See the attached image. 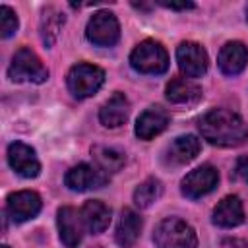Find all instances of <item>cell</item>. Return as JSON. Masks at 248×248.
<instances>
[{
  "label": "cell",
  "instance_id": "8fae6325",
  "mask_svg": "<svg viewBox=\"0 0 248 248\" xmlns=\"http://www.w3.org/2000/svg\"><path fill=\"white\" fill-rule=\"evenodd\" d=\"M8 163L23 178H35L41 170L35 149L23 141H14L8 145Z\"/></svg>",
  "mask_w": 248,
  "mask_h": 248
},
{
  "label": "cell",
  "instance_id": "e0dca14e",
  "mask_svg": "<svg viewBox=\"0 0 248 248\" xmlns=\"http://www.w3.org/2000/svg\"><path fill=\"white\" fill-rule=\"evenodd\" d=\"M244 221V209L238 196H227L223 198L215 209H213V223L223 229L238 227Z\"/></svg>",
  "mask_w": 248,
  "mask_h": 248
},
{
  "label": "cell",
  "instance_id": "d6986e66",
  "mask_svg": "<svg viewBox=\"0 0 248 248\" xmlns=\"http://www.w3.org/2000/svg\"><path fill=\"white\" fill-rule=\"evenodd\" d=\"M141 225H143L141 217L134 209H130V207L122 209L118 225H116V232H114L116 244L122 248H132L136 244L140 232H141Z\"/></svg>",
  "mask_w": 248,
  "mask_h": 248
},
{
  "label": "cell",
  "instance_id": "5b68a950",
  "mask_svg": "<svg viewBox=\"0 0 248 248\" xmlns=\"http://www.w3.org/2000/svg\"><path fill=\"white\" fill-rule=\"evenodd\" d=\"M66 81H68V89L74 97L87 99L101 89V85L105 81V72L95 64L79 62L70 68Z\"/></svg>",
  "mask_w": 248,
  "mask_h": 248
},
{
  "label": "cell",
  "instance_id": "d4e9b609",
  "mask_svg": "<svg viewBox=\"0 0 248 248\" xmlns=\"http://www.w3.org/2000/svg\"><path fill=\"white\" fill-rule=\"evenodd\" d=\"M234 174L244 180L248 184V155H242L238 161H236V167H234Z\"/></svg>",
  "mask_w": 248,
  "mask_h": 248
},
{
  "label": "cell",
  "instance_id": "83f0119b",
  "mask_svg": "<svg viewBox=\"0 0 248 248\" xmlns=\"http://www.w3.org/2000/svg\"><path fill=\"white\" fill-rule=\"evenodd\" d=\"M2 248H10V246H2Z\"/></svg>",
  "mask_w": 248,
  "mask_h": 248
},
{
  "label": "cell",
  "instance_id": "277c9868",
  "mask_svg": "<svg viewBox=\"0 0 248 248\" xmlns=\"http://www.w3.org/2000/svg\"><path fill=\"white\" fill-rule=\"evenodd\" d=\"M8 78L12 81H29V83H43L48 78V70L43 66L41 58L27 46H21L12 56Z\"/></svg>",
  "mask_w": 248,
  "mask_h": 248
},
{
  "label": "cell",
  "instance_id": "4fadbf2b",
  "mask_svg": "<svg viewBox=\"0 0 248 248\" xmlns=\"http://www.w3.org/2000/svg\"><path fill=\"white\" fill-rule=\"evenodd\" d=\"M169 126V112L161 107L145 108L136 120V136L140 140H151Z\"/></svg>",
  "mask_w": 248,
  "mask_h": 248
},
{
  "label": "cell",
  "instance_id": "7c38bea8",
  "mask_svg": "<svg viewBox=\"0 0 248 248\" xmlns=\"http://www.w3.org/2000/svg\"><path fill=\"white\" fill-rule=\"evenodd\" d=\"M56 223L62 244L68 248H76L81 242V215L74 207L64 205L56 213Z\"/></svg>",
  "mask_w": 248,
  "mask_h": 248
},
{
  "label": "cell",
  "instance_id": "44dd1931",
  "mask_svg": "<svg viewBox=\"0 0 248 248\" xmlns=\"http://www.w3.org/2000/svg\"><path fill=\"white\" fill-rule=\"evenodd\" d=\"M62 25H64V14L60 10H56L54 6L45 8V12L41 16V25H39L41 39H43L45 46H52L54 45L60 29H62Z\"/></svg>",
  "mask_w": 248,
  "mask_h": 248
},
{
  "label": "cell",
  "instance_id": "5bb4252c",
  "mask_svg": "<svg viewBox=\"0 0 248 248\" xmlns=\"http://www.w3.org/2000/svg\"><path fill=\"white\" fill-rule=\"evenodd\" d=\"M248 62V48L240 41H229L225 46L219 50L217 64L223 74L227 76H236L246 68Z\"/></svg>",
  "mask_w": 248,
  "mask_h": 248
},
{
  "label": "cell",
  "instance_id": "2e32d148",
  "mask_svg": "<svg viewBox=\"0 0 248 248\" xmlns=\"http://www.w3.org/2000/svg\"><path fill=\"white\" fill-rule=\"evenodd\" d=\"M202 151V141L188 134V136H178L165 151V163L169 165H186L198 157Z\"/></svg>",
  "mask_w": 248,
  "mask_h": 248
},
{
  "label": "cell",
  "instance_id": "52a82bcc",
  "mask_svg": "<svg viewBox=\"0 0 248 248\" xmlns=\"http://www.w3.org/2000/svg\"><path fill=\"white\" fill-rule=\"evenodd\" d=\"M217 182H219V172H217V169L211 167V165H202V167L190 170V172L182 178L180 190H182V194H184L186 198L198 200V198L207 196L209 192H213L215 186H217Z\"/></svg>",
  "mask_w": 248,
  "mask_h": 248
},
{
  "label": "cell",
  "instance_id": "ffe728a7",
  "mask_svg": "<svg viewBox=\"0 0 248 248\" xmlns=\"http://www.w3.org/2000/svg\"><path fill=\"white\" fill-rule=\"evenodd\" d=\"M165 95L174 105H194L202 99V89L188 78H172L167 83Z\"/></svg>",
  "mask_w": 248,
  "mask_h": 248
},
{
  "label": "cell",
  "instance_id": "4316f807",
  "mask_svg": "<svg viewBox=\"0 0 248 248\" xmlns=\"http://www.w3.org/2000/svg\"><path fill=\"white\" fill-rule=\"evenodd\" d=\"M246 19H248V6H246Z\"/></svg>",
  "mask_w": 248,
  "mask_h": 248
},
{
  "label": "cell",
  "instance_id": "6da1fadb",
  "mask_svg": "<svg viewBox=\"0 0 248 248\" xmlns=\"http://www.w3.org/2000/svg\"><path fill=\"white\" fill-rule=\"evenodd\" d=\"M198 128L202 138L217 147H234L248 140V126L244 120L227 108H213L205 112L200 118Z\"/></svg>",
  "mask_w": 248,
  "mask_h": 248
},
{
  "label": "cell",
  "instance_id": "cb8c5ba5",
  "mask_svg": "<svg viewBox=\"0 0 248 248\" xmlns=\"http://www.w3.org/2000/svg\"><path fill=\"white\" fill-rule=\"evenodd\" d=\"M17 16L16 12L10 8V6H0V35L2 39H8L12 37L16 31H17Z\"/></svg>",
  "mask_w": 248,
  "mask_h": 248
},
{
  "label": "cell",
  "instance_id": "484cf974",
  "mask_svg": "<svg viewBox=\"0 0 248 248\" xmlns=\"http://www.w3.org/2000/svg\"><path fill=\"white\" fill-rule=\"evenodd\" d=\"M163 8H170V10H192L194 2H159Z\"/></svg>",
  "mask_w": 248,
  "mask_h": 248
},
{
  "label": "cell",
  "instance_id": "7402d4cb",
  "mask_svg": "<svg viewBox=\"0 0 248 248\" xmlns=\"http://www.w3.org/2000/svg\"><path fill=\"white\" fill-rule=\"evenodd\" d=\"M91 153H93V157H95V161L103 172H116L122 169V165L126 161L124 153H120L114 147H107V145H95L91 149Z\"/></svg>",
  "mask_w": 248,
  "mask_h": 248
},
{
  "label": "cell",
  "instance_id": "9c48e42d",
  "mask_svg": "<svg viewBox=\"0 0 248 248\" xmlns=\"http://www.w3.org/2000/svg\"><path fill=\"white\" fill-rule=\"evenodd\" d=\"M107 180H108L107 172L87 163H79L78 167L70 169L64 176V184L74 192H87V190L101 188L107 184Z\"/></svg>",
  "mask_w": 248,
  "mask_h": 248
},
{
  "label": "cell",
  "instance_id": "ac0fdd59",
  "mask_svg": "<svg viewBox=\"0 0 248 248\" xmlns=\"http://www.w3.org/2000/svg\"><path fill=\"white\" fill-rule=\"evenodd\" d=\"M79 215H81V221H83L85 229L93 234L103 232L110 223V209H108V205H105L99 200H87L81 205Z\"/></svg>",
  "mask_w": 248,
  "mask_h": 248
},
{
  "label": "cell",
  "instance_id": "8992f818",
  "mask_svg": "<svg viewBox=\"0 0 248 248\" xmlns=\"http://www.w3.org/2000/svg\"><path fill=\"white\" fill-rule=\"evenodd\" d=\"M85 35H87L89 43H93L95 46H112V45H116L118 39H120V25H118L116 16L108 10L95 12L91 16V19L87 21Z\"/></svg>",
  "mask_w": 248,
  "mask_h": 248
},
{
  "label": "cell",
  "instance_id": "3957f363",
  "mask_svg": "<svg viewBox=\"0 0 248 248\" xmlns=\"http://www.w3.org/2000/svg\"><path fill=\"white\" fill-rule=\"evenodd\" d=\"M130 66L140 74L159 76L165 74L169 68V54L157 41H143L140 43L130 54Z\"/></svg>",
  "mask_w": 248,
  "mask_h": 248
},
{
  "label": "cell",
  "instance_id": "603a6c76",
  "mask_svg": "<svg viewBox=\"0 0 248 248\" xmlns=\"http://www.w3.org/2000/svg\"><path fill=\"white\" fill-rule=\"evenodd\" d=\"M163 194V184L159 178H145L136 190H134V203L141 209L153 205Z\"/></svg>",
  "mask_w": 248,
  "mask_h": 248
},
{
  "label": "cell",
  "instance_id": "7a4b0ae2",
  "mask_svg": "<svg viewBox=\"0 0 248 248\" xmlns=\"http://www.w3.org/2000/svg\"><path fill=\"white\" fill-rule=\"evenodd\" d=\"M157 248H198L196 231L178 217L163 219L153 232Z\"/></svg>",
  "mask_w": 248,
  "mask_h": 248
},
{
  "label": "cell",
  "instance_id": "30bf717a",
  "mask_svg": "<svg viewBox=\"0 0 248 248\" xmlns=\"http://www.w3.org/2000/svg\"><path fill=\"white\" fill-rule=\"evenodd\" d=\"M6 211L14 223L29 221V219L37 217V213L41 211V196L33 190L14 192L6 200Z\"/></svg>",
  "mask_w": 248,
  "mask_h": 248
},
{
  "label": "cell",
  "instance_id": "ba28073f",
  "mask_svg": "<svg viewBox=\"0 0 248 248\" xmlns=\"http://www.w3.org/2000/svg\"><path fill=\"white\" fill-rule=\"evenodd\" d=\"M176 62L180 72L190 79L194 78H202L207 72V52L202 45L186 41L180 43L176 48Z\"/></svg>",
  "mask_w": 248,
  "mask_h": 248
},
{
  "label": "cell",
  "instance_id": "9a60e30c",
  "mask_svg": "<svg viewBox=\"0 0 248 248\" xmlns=\"http://www.w3.org/2000/svg\"><path fill=\"white\" fill-rule=\"evenodd\" d=\"M128 114H130V101L126 99L124 93L116 91L101 107L99 120L107 128H118V126H122L128 120Z\"/></svg>",
  "mask_w": 248,
  "mask_h": 248
}]
</instances>
